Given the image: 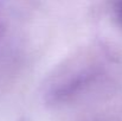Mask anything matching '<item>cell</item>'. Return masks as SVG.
<instances>
[{
    "label": "cell",
    "instance_id": "obj_1",
    "mask_svg": "<svg viewBox=\"0 0 122 121\" xmlns=\"http://www.w3.org/2000/svg\"><path fill=\"white\" fill-rule=\"evenodd\" d=\"M100 75V67L92 63L72 67L61 76L56 77L46 93V100L52 105L70 101L94 83Z\"/></svg>",
    "mask_w": 122,
    "mask_h": 121
},
{
    "label": "cell",
    "instance_id": "obj_2",
    "mask_svg": "<svg viewBox=\"0 0 122 121\" xmlns=\"http://www.w3.org/2000/svg\"><path fill=\"white\" fill-rule=\"evenodd\" d=\"M112 11L116 25L122 29V0H113Z\"/></svg>",
    "mask_w": 122,
    "mask_h": 121
},
{
    "label": "cell",
    "instance_id": "obj_3",
    "mask_svg": "<svg viewBox=\"0 0 122 121\" xmlns=\"http://www.w3.org/2000/svg\"><path fill=\"white\" fill-rule=\"evenodd\" d=\"M0 31H1V25H0Z\"/></svg>",
    "mask_w": 122,
    "mask_h": 121
}]
</instances>
